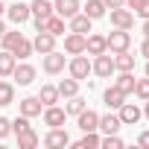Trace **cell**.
<instances>
[{
	"label": "cell",
	"instance_id": "1",
	"mask_svg": "<svg viewBox=\"0 0 149 149\" xmlns=\"http://www.w3.org/2000/svg\"><path fill=\"white\" fill-rule=\"evenodd\" d=\"M64 64H67V58H64V53H58V50H50V53H44V56H41V67L50 73V76L61 73V70H64Z\"/></svg>",
	"mask_w": 149,
	"mask_h": 149
},
{
	"label": "cell",
	"instance_id": "2",
	"mask_svg": "<svg viewBox=\"0 0 149 149\" xmlns=\"http://www.w3.org/2000/svg\"><path fill=\"white\" fill-rule=\"evenodd\" d=\"M67 70H70V76L73 79H88V73H91V61H88V56L85 53H79V56H73L70 61H67Z\"/></svg>",
	"mask_w": 149,
	"mask_h": 149
},
{
	"label": "cell",
	"instance_id": "3",
	"mask_svg": "<svg viewBox=\"0 0 149 149\" xmlns=\"http://www.w3.org/2000/svg\"><path fill=\"white\" fill-rule=\"evenodd\" d=\"M105 44L111 53H123L132 47V35H129V29H114L111 35H105Z\"/></svg>",
	"mask_w": 149,
	"mask_h": 149
},
{
	"label": "cell",
	"instance_id": "4",
	"mask_svg": "<svg viewBox=\"0 0 149 149\" xmlns=\"http://www.w3.org/2000/svg\"><path fill=\"white\" fill-rule=\"evenodd\" d=\"M111 26H114V29H132V26H134V12L126 9V6L111 9Z\"/></svg>",
	"mask_w": 149,
	"mask_h": 149
},
{
	"label": "cell",
	"instance_id": "5",
	"mask_svg": "<svg viewBox=\"0 0 149 149\" xmlns=\"http://www.w3.org/2000/svg\"><path fill=\"white\" fill-rule=\"evenodd\" d=\"M91 73H97V76L108 79L111 73H114V58H111L108 53H100V56H94V61H91Z\"/></svg>",
	"mask_w": 149,
	"mask_h": 149
},
{
	"label": "cell",
	"instance_id": "6",
	"mask_svg": "<svg viewBox=\"0 0 149 149\" xmlns=\"http://www.w3.org/2000/svg\"><path fill=\"white\" fill-rule=\"evenodd\" d=\"M6 15H9V21H12L15 26H21V24H26V21L32 18L29 3H12V6H6Z\"/></svg>",
	"mask_w": 149,
	"mask_h": 149
},
{
	"label": "cell",
	"instance_id": "7",
	"mask_svg": "<svg viewBox=\"0 0 149 149\" xmlns=\"http://www.w3.org/2000/svg\"><path fill=\"white\" fill-rule=\"evenodd\" d=\"M35 67L32 64H26V61H21V64H15V70H12V79L18 82V85H32L35 82Z\"/></svg>",
	"mask_w": 149,
	"mask_h": 149
},
{
	"label": "cell",
	"instance_id": "8",
	"mask_svg": "<svg viewBox=\"0 0 149 149\" xmlns=\"http://www.w3.org/2000/svg\"><path fill=\"white\" fill-rule=\"evenodd\" d=\"M32 50H38L41 56L50 53V50H56V35L47 32V29H38V35L32 38Z\"/></svg>",
	"mask_w": 149,
	"mask_h": 149
},
{
	"label": "cell",
	"instance_id": "9",
	"mask_svg": "<svg viewBox=\"0 0 149 149\" xmlns=\"http://www.w3.org/2000/svg\"><path fill=\"white\" fill-rule=\"evenodd\" d=\"M85 53H88V56H100V53H108L105 35H100V32H88V38H85Z\"/></svg>",
	"mask_w": 149,
	"mask_h": 149
},
{
	"label": "cell",
	"instance_id": "10",
	"mask_svg": "<svg viewBox=\"0 0 149 149\" xmlns=\"http://www.w3.org/2000/svg\"><path fill=\"white\" fill-rule=\"evenodd\" d=\"M117 114H120V123H123V126H134V123L143 117V111H140L134 102H123V105L117 108Z\"/></svg>",
	"mask_w": 149,
	"mask_h": 149
},
{
	"label": "cell",
	"instance_id": "11",
	"mask_svg": "<svg viewBox=\"0 0 149 149\" xmlns=\"http://www.w3.org/2000/svg\"><path fill=\"white\" fill-rule=\"evenodd\" d=\"M64 117H67L64 108H58V105H44V126L58 129V126H64Z\"/></svg>",
	"mask_w": 149,
	"mask_h": 149
},
{
	"label": "cell",
	"instance_id": "12",
	"mask_svg": "<svg viewBox=\"0 0 149 149\" xmlns=\"http://www.w3.org/2000/svg\"><path fill=\"white\" fill-rule=\"evenodd\" d=\"M85 38H88V35H82V32H70V35L64 38V53H67V56L85 53Z\"/></svg>",
	"mask_w": 149,
	"mask_h": 149
},
{
	"label": "cell",
	"instance_id": "13",
	"mask_svg": "<svg viewBox=\"0 0 149 149\" xmlns=\"http://www.w3.org/2000/svg\"><path fill=\"white\" fill-rule=\"evenodd\" d=\"M29 12H32L35 21H47L56 9H53V0H32V3H29Z\"/></svg>",
	"mask_w": 149,
	"mask_h": 149
},
{
	"label": "cell",
	"instance_id": "14",
	"mask_svg": "<svg viewBox=\"0 0 149 149\" xmlns=\"http://www.w3.org/2000/svg\"><path fill=\"white\" fill-rule=\"evenodd\" d=\"M53 9H56V15H61L64 21L67 18H73L82 6H79V0H53Z\"/></svg>",
	"mask_w": 149,
	"mask_h": 149
},
{
	"label": "cell",
	"instance_id": "15",
	"mask_svg": "<svg viewBox=\"0 0 149 149\" xmlns=\"http://www.w3.org/2000/svg\"><path fill=\"white\" fill-rule=\"evenodd\" d=\"M18 108H21V114H24V117H38V114L44 111V102H41L38 97H26V100H21V102H18Z\"/></svg>",
	"mask_w": 149,
	"mask_h": 149
},
{
	"label": "cell",
	"instance_id": "16",
	"mask_svg": "<svg viewBox=\"0 0 149 149\" xmlns=\"http://www.w3.org/2000/svg\"><path fill=\"white\" fill-rule=\"evenodd\" d=\"M76 120H79V129L82 132H97L100 129V114L91 111V108H85L82 114H76Z\"/></svg>",
	"mask_w": 149,
	"mask_h": 149
},
{
	"label": "cell",
	"instance_id": "17",
	"mask_svg": "<svg viewBox=\"0 0 149 149\" xmlns=\"http://www.w3.org/2000/svg\"><path fill=\"white\" fill-rule=\"evenodd\" d=\"M102 102H105L108 108H120V105L126 102V94H123L117 85H111V88H105V94H102Z\"/></svg>",
	"mask_w": 149,
	"mask_h": 149
},
{
	"label": "cell",
	"instance_id": "18",
	"mask_svg": "<svg viewBox=\"0 0 149 149\" xmlns=\"http://www.w3.org/2000/svg\"><path fill=\"white\" fill-rule=\"evenodd\" d=\"M120 129H123V123H120V114H105V117H100V129H97V132L117 134Z\"/></svg>",
	"mask_w": 149,
	"mask_h": 149
},
{
	"label": "cell",
	"instance_id": "19",
	"mask_svg": "<svg viewBox=\"0 0 149 149\" xmlns=\"http://www.w3.org/2000/svg\"><path fill=\"white\" fill-rule=\"evenodd\" d=\"M67 143H70V137H67V132H61V126L50 129V134L44 137V146H50V149H58V146H67Z\"/></svg>",
	"mask_w": 149,
	"mask_h": 149
},
{
	"label": "cell",
	"instance_id": "20",
	"mask_svg": "<svg viewBox=\"0 0 149 149\" xmlns=\"http://www.w3.org/2000/svg\"><path fill=\"white\" fill-rule=\"evenodd\" d=\"M67 21H70V32H82V35L91 32V18L85 12H76L73 18H67Z\"/></svg>",
	"mask_w": 149,
	"mask_h": 149
},
{
	"label": "cell",
	"instance_id": "21",
	"mask_svg": "<svg viewBox=\"0 0 149 149\" xmlns=\"http://www.w3.org/2000/svg\"><path fill=\"white\" fill-rule=\"evenodd\" d=\"M82 12L91 18V21H100V18H105V12H108V6L102 3V0H88V3L82 6Z\"/></svg>",
	"mask_w": 149,
	"mask_h": 149
},
{
	"label": "cell",
	"instance_id": "22",
	"mask_svg": "<svg viewBox=\"0 0 149 149\" xmlns=\"http://www.w3.org/2000/svg\"><path fill=\"white\" fill-rule=\"evenodd\" d=\"M134 82H137V79H134L132 70H120V76L114 79V85H117L123 94H134Z\"/></svg>",
	"mask_w": 149,
	"mask_h": 149
},
{
	"label": "cell",
	"instance_id": "23",
	"mask_svg": "<svg viewBox=\"0 0 149 149\" xmlns=\"http://www.w3.org/2000/svg\"><path fill=\"white\" fill-rule=\"evenodd\" d=\"M56 88H58V97L70 100V97H76V94H79V79H73V76H70V79H61Z\"/></svg>",
	"mask_w": 149,
	"mask_h": 149
},
{
	"label": "cell",
	"instance_id": "24",
	"mask_svg": "<svg viewBox=\"0 0 149 149\" xmlns=\"http://www.w3.org/2000/svg\"><path fill=\"white\" fill-rule=\"evenodd\" d=\"M111 58H114V70H134V56H132L129 50H123V53H114Z\"/></svg>",
	"mask_w": 149,
	"mask_h": 149
},
{
	"label": "cell",
	"instance_id": "25",
	"mask_svg": "<svg viewBox=\"0 0 149 149\" xmlns=\"http://www.w3.org/2000/svg\"><path fill=\"white\" fill-rule=\"evenodd\" d=\"M15 64H18V58H15L9 50H3V53H0V76H12Z\"/></svg>",
	"mask_w": 149,
	"mask_h": 149
},
{
	"label": "cell",
	"instance_id": "26",
	"mask_svg": "<svg viewBox=\"0 0 149 149\" xmlns=\"http://www.w3.org/2000/svg\"><path fill=\"white\" fill-rule=\"evenodd\" d=\"M44 29H47V32H53V35H56V38H58V35H61V32H64V18H61V15H56V12H53V15H50V18H47V21H44Z\"/></svg>",
	"mask_w": 149,
	"mask_h": 149
},
{
	"label": "cell",
	"instance_id": "27",
	"mask_svg": "<svg viewBox=\"0 0 149 149\" xmlns=\"http://www.w3.org/2000/svg\"><path fill=\"white\" fill-rule=\"evenodd\" d=\"M38 100H41L44 105H56V102H58V88H56V85H41Z\"/></svg>",
	"mask_w": 149,
	"mask_h": 149
},
{
	"label": "cell",
	"instance_id": "28",
	"mask_svg": "<svg viewBox=\"0 0 149 149\" xmlns=\"http://www.w3.org/2000/svg\"><path fill=\"white\" fill-rule=\"evenodd\" d=\"M41 143V137L29 129V132H24V134H18V149H35Z\"/></svg>",
	"mask_w": 149,
	"mask_h": 149
},
{
	"label": "cell",
	"instance_id": "29",
	"mask_svg": "<svg viewBox=\"0 0 149 149\" xmlns=\"http://www.w3.org/2000/svg\"><path fill=\"white\" fill-rule=\"evenodd\" d=\"M73 146H76V149H100V134L97 132H85V137L76 140Z\"/></svg>",
	"mask_w": 149,
	"mask_h": 149
},
{
	"label": "cell",
	"instance_id": "30",
	"mask_svg": "<svg viewBox=\"0 0 149 149\" xmlns=\"http://www.w3.org/2000/svg\"><path fill=\"white\" fill-rule=\"evenodd\" d=\"M85 108H88V102H85L79 94H76V97H70V100H67V105H64V111H67V114H73V117H76V114H82Z\"/></svg>",
	"mask_w": 149,
	"mask_h": 149
},
{
	"label": "cell",
	"instance_id": "31",
	"mask_svg": "<svg viewBox=\"0 0 149 149\" xmlns=\"http://www.w3.org/2000/svg\"><path fill=\"white\" fill-rule=\"evenodd\" d=\"M12 56H15V58H29V56H32V41H29V38H21V41L15 44Z\"/></svg>",
	"mask_w": 149,
	"mask_h": 149
},
{
	"label": "cell",
	"instance_id": "32",
	"mask_svg": "<svg viewBox=\"0 0 149 149\" xmlns=\"http://www.w3.org/2000/svg\"><path fill=\"white\" fill-rule=\"evenodd\" d=\"M15 102V88L12 82H0V105H12Z\"/></svg>",
	"mask_w": 149,
	"mask_h": 149
},
{
	"label": "cell",
	"instance_id": "33",
	"mask_svg": "<svg viewBox=\"0 0 149 149\" xmlns=\"http://www.w3.org/2000/svg\"><path fill=\"white\" fill-rule=\"evenodd\" d=\"M21 38H24V35H21L18 29H15V32H3V38H0V41H3V50H9V53H12V50H15V44H18Z\"/></svg>",
	"mask_w": 149,
	"mask_h": 149
},
{
	"label": "cell",
	"instance_id": "34",
	"mask_svg": "<svg viewBox=\"0 0 149 149\" xmlns=\"http://www.w3.org/2000/svg\"><path fill=\"white\" fill-rule=\"evenodd\" d=\"M29 129H32V126H29V117L21 114V117L12 120V132H15V134H24V132H29Z\"/></svg>",
	"mask_w": 149,
	"mask_h": 149
},
{
	"label": "cell",
	"instance_id": "35",
	"mask_svg": "<svg viewBox=\"0 0 149 149\" xmlns=\"http://www.w3.org/2000/svg\"><path fill=\"white\" fill-rule=\"evenodd\" d=\"M100 146L102 149H123V140L117 134H105V137H100Z\"/></svg>",
	"mask_w": 149,
	"mask_h": 149
},
{
	"label": "cell",
	"instance_id": "36",
	"mask_svg": "<svg viewBox=\"0 0 149 149\" xmlns=\"http://www.w3.org/2000/svg\"><path fill=\"white\" fill-rule=\"evenodd\" d=\"M134 97H137V100H149V76L134 82Z\"/></svg>",
	"mask_w": 149,
	"mask_h": 149
},
{
	"label": "cell",
	"instance_id": "37",
	"mask_svg": "<svg viewBox=\"0 0 149 149\" xmlns=\"http://www.w3.org/2000/svg\"><path fill=\"white\" fill-rule=\"evenodd\" d=\"M12 132V120H6V117H0V140H3L6 134Z\"/></svg>",
	"mask_w": 149,
	"mask_h": 149
},
{
	"label": "cell",
	"instance_id": "38",
	"mask_svg": "<svg viewBox=\"0 0 149 149\" xmlns=\"http://www.w3.org/2000/svg\"><path fill=\"white\" fill-rule=\"evenodd\" d=\"M137 15H140L143 21H149V0H143V3H140V9H137Z\"/></svg>",
	"mask_w": 149,
	"mask_h": 149
},
{
	"label": "cell",
	"instance_id": "39",
	"mask_svg": "<svg viewBox=\"0 0 149 149\" xmlns=\"http://www.w3.org/2000/svg\"><path fill=\"white\" fill-rule=\"evenodd\" d=\"M137 143H140L143 149H149V132H140V137H137Z\"/></svg>",
	"mask_w": 149,
	"mask_h": 149
},
{
	"label": "cell",
	"instance_id": "40",
	"mask_svg": "<svg viewBox=\"0 0 149 149\" xmlns=\"http://www.w3.org/2000/svg\"><path fill=\"white\" fill-rule=\"evenodd\" d=\"M108 9H117V6H126V0H102Z\"/></svg>",
	"mask_w": 149,
	"mask_h": 149
},
{
	"label": "cell",
	"instance_id": "41",
	"mask_svg": "<svg viewBox=\"0 0 149 149\" xmlns=\"http://www.w3.org/2000/svg\"><path fill=\"white\" fill-rule=\"evenodd\" d=\"M140 3H143V0H126V6H129L132 12H137V9H140Z\"/></svg>",
	"mask_w": 149,
	"mask_h": 149
},
{
	"label": "cell",
	"instance_id": "42",
	"mask_svg": "<svg viewBox=\"0 0 149 149\" xmlns=\"http://www.w3.org/2000/svg\"><path fill=\"white\" fill-rule=\"evenodd\" d=\"M140 56L149 58V38H143V44H140Z\"/></svg>",
	"mask_w": 149,
	"mask_h": 149
},
{
	"label": "cell",
	"instance_id": "43",
	"mask_svg": "<svg viewBox=\"0 0 149 149\" xmlns=\"http://www.w3.org/2000/svg\"><path fill=\"white\" fill-rule=\"evenodd\" d=\"M143 35L149 38V21H143Z\"/></svg>",
	"mask_w": 149,
	"mask_h": 149
},
{
	"label": "cell",
	"instance_id": "44",
	"mask_svg": "<svg viewBox=\"0 0 149 149\" xmlns=\"http://www.w3.org/2000/svg\"><path fill=\"white\" fill-rule=\"evenodd\" d=\"M3 32H6V24H3V21H0V38H3Z\"/></svg>",
	"mask_w": 149,
	"mask_h": 149
},
{
	"label": "cell",
	"instance_id": "45",
	"mask_svg": "<svg viewBox=\"0 0 149 149\" xmlns=\"http://www.w3.org/2000/svg\"><path fill=\"white\" fill-rule=\"evenodd\" d=\"M143 102H146V108H143V114H146V117H149V100H143Z\"/></svg>",
	"mask_w": 149,
	"mask_h": 149
},
{
	"label": "cell",
	"instance_id": "46",
	"mask_svg": "<svg viewBox=\"0 0 149 149\" xmlns=\"http://www.w3.org/2000/svg\"><path fill=\"white\" fill-rule=\"evenodd\" d=\"M3 12H6V6H3V3H0V15H3Z\"/></svg>",
	"mask_w": 149,
	"mask_h": 149
},
{
	"label": "cell",
	"instance_id": "47",
	"mask_svg": "<svg viewBox=\"0 0 149 149\" xmlns=\"http://www.w3.org/2000/svg\"><path fill=\"white\" fill-rule=\"evenodd\" d=\"M146 76H149V58H146Z\"/></svg>",
	"mask_w": 149,
	"mask_h": 149
}]
</instances>
